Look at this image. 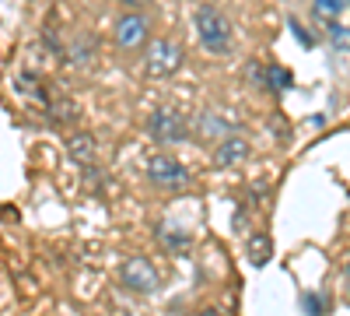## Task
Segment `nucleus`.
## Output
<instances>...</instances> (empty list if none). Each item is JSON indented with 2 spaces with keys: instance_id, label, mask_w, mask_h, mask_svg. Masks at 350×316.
Returning a JSON list of instances; mask_svg holds the SVG:
<instances>
[{
  "instance_id": "10",
  "label": "nucleus",
  "mask_w": 350,
  "mask_h": 316,
  "mask_svg": "<svg viewBox=\"0 0 350 316\" xmlns=\"http://www.w3.org/2000/svg\"><path fill=\"white\" fill-rule=\"evenodd\" d=\"M196 130H200L203 137H217V141L231 137V123H228L224 117H217V112H203V117L196 120Z\"/></svg>"
},
{
  "instance_id": "14",
  "label": "nucleus",
  "mask_w": 350,
  "mask_h": 316,
  "mask_svg": "<svg viewBox=\"0 0 350 316\" xmlns=\"http://www.w3.org/2000/svg\"><path fill=\"white\" fill-rule=\"evenodd\" d=\"M326 32L333 42H340V49H350V28H343L340 21H326Z\"/></svg>"
},
{
  "instance_id": "1",
  "label": "nucleus",
  "mask_w": 350,
  "mask_h": 316,
  "mask_svg": "<svg viewBox=\"0 0 350 316\" xmlns=\"http://www.w3.org/2000/svg\"><path fill=\"white\" fill-rule=\"evenodd\" d=\"M193 28H196L200 46L207 49V53H214V56L231 53V25H228L224 11H217L211 4H200L193 11Z\"/></svg>"
},
{
  "instance_id": "2",
  "label": "nucleus",
  "mask_w": 350,
  "mask_h": 316,
  "mask_svg": "<svg viewBox=\"0 0 350 316\" xmlns=\"http://www.w3.org/2000/svg\"><path fill=\"white\" fill-rule=\"evenodd\" d=\"M148 183H151L154 190L179 193V190H186V186H189V169H186L179 158H175V155L158 151V155H151V158H148Z\"/></svg>"
},
{
  "instance_id": "4",
  "label": "nucleus",
  "mask_w": 350,
  "mask_h": 316,
  "mask_svg": "<svg viewBox=\"0 0 350 316\" xmlns=\"http://www.w3.org/2000/svg\"><path fill=\"white\" fill-rule=\"evenodd\" d=\"M183 67V46L172 39H154L148 42V53H144V71L148 77H172Z\"/></svg>"
},
{
  "instance_id": "6",
  "label": "nucleus",
  "mask_w": 350,
  "mask_h": 316,
  "mask_svg": "<svg viewBox=\"0 0 350 316\" xmlns=\"http://www.w3.org/2000/svg\"><path fill=\"white\" fill-rule=\"evenodd\" d=\"M112 36H116V46H120V49H140V46H148L151 21L144 18L140 11H126L120 21H116Z\"/></svg>"
},
{
  "instance_id": "9",
  "label": "nucleus",
  "mask_w": 350,
  "mask_h": 316,
  "mask_svg": "<svg viewBox=\"0 0 350 316\" xmlns=\"http://www.w3.org/2000/svg\"><path fill=\"white\" fill-rule=\"evenodd\" d=\"M245 256H249L252 267H267L273 260V239L267 232H252L245 239Z\"/></svg>"
},
{
  "instance_id": "8",
  "label": "nucleus",
  "mask_w": 350,
  "mask_h": 316,
  "mask_svg": "<svg viewBox=\"0 0 350 316\" xmlns=\"http://www.w3.org/2000/svg\"><path fill=\"white\" fill-rule=\"evenodd\" d=\"M252 155V148H249V141L245 137H224V141H217V148H214V165L217 169H228V165H242L245 158Z\"/></svg>"
},
{
  "instance_id": "12",
  "label": "nucleus",
  "mask_w": 350,
  "mask_h": 316,
  "mask_svg": "<svg viewBox=\"0 0 350 316\" xmlns=\"http://www.w3.org/2000/svg\"><path fill=\"white\" fill-rule=\"evenodd\" d=\"M95 56V39L88 36V32H77L74 36V49H70V60L74 64H88Z\"/></svg>"
},
{
  "instance_id": "17",
  "label": "nucleus",
  "mask_w": 350,
  "mask_h": 316,
  "mask_svg": "<svg viewBox=\"0 0 350 316\" xmlns=\"http://www.w3.org/2000/svg\"><path fill=\"white\" fill-rule=\"evenodd\" d=\"M120 4H123V8H130V11H140L144 4H151V0H120Z\"/></svg>"
},
{
  "instance_id": "11",
  "label": "nucleus",
  "mask_w": 350,
  "mask_h": 316,
  "mask_svg": "<svg viewBox=\"0 0 350 316\" xmlns=\"http://www.w3.org/2000/svg\"><path fill=\"white\" fill-rule=\"evenodd\" d=\"M350 8V0H312V14L319 18V21H336L343 11Z\"/></svg>"
},
{
  "instance_id": "13",
  "label": "nucleus",
  "mask_w": 350,
  "mask_h": 316,
  "mask_svg": "<svg viewBox=\"0 0 350 316\" xmlns=\"http://www.w3.org/2000/svg\"><path fill=\"white\" fill-rule=\"evenodd\" d=\"M267 88L270 92H287L291 88V71L287 67H267Z\"/></svg>"
},
{
  "instance_id": "19",
  "label": "nucleus",
  "mask_w": 350,
  "mask_h": 316,
  "mask_svg": "<svg viewBox=\"0 0 350 316\" xmlns=\"http://www.w3.org/2000/svg\"><path fill=\"white\" fill-rule=\"evenodd\" d=\"M343 274H347V281H350V264H347V271H343Z\"/></svg>"
},
{
  "instance_id": "7",
  "label": "nucleus",
  "mask_w": 350,
  "mask_h": 316,
  "mask_svg": "<svg viewBox=\"0 0 350 316\" xmlns=\"http://www.w3.org/2000/svg\"><path fill=\"white\" fill-rule=\"evenodd\" d=\"M67 158L74 162V165H95V158H98V141H95V134L92 130H70L67 134Z\"/></svg>"
},
{
  "instance_id": "3",
  "label": "nucleus",
  "mask_w": 350,
  "mask_h": 316,
  "mask_svg": "<svg viewBox=\"0 0 350 316\" xmlns=\"http://www.w3.org/2000/svg\"><path fill=\"white\" fill-rule=\"evenodd\" d=\"M148 134H151V141L172 148V145L189 141V123H186V117L175 106H158L151 117H148Z\"/></svg>"
},
{
  "instance_id": "18",
  "label": "nucleus",
  "mask_w": 350,
  "mask_h": 316,
  "mask_svg": "<svg viewBox=\"0 0 350 316\" xmlns=\"http://www.w3.org/2000/svg\"><path fill=\"white\" fill-rule=\"evenodd\" d=\"M196 316H224V309H217V306H203Z\"/></svg>"
},
{
  "instance_id": "16",
  "label": "nucleus",
  "mask_w": 350,
  "mask_h": 316,
  "mask_svg": "<svg viewBox=\"0 0 350 316\" xmlns=\"http://www.w3.org/2000/svg\"><path fill=\"white\" fill-rule=\"evenodd\" d=\"M291 32H295V36H298V39H301L305 46H312V42H315V39H312V32H305V28H301V21H298V18H291Z\"/></svg>"
},
{
  "instance_id": "5",
  "label": "nucleus",
  "mask_w": 350,
  "mask_h": 316,
  "mask_svg": "<svg viewBox=\"0 0 350 316\" xmlns=\"http://www.w3.org/2000/svg\"><path fill=\"white\" fill-rule=\"evenodd\" d=\"M120 284L133 295H151L158 289V271L148 256H130L120 267Z\"/></svg>"
},
{
  "instance_id": "15",
  "label": "nucleus",
  "mask_w": 350,
  "mask_h": 316,
  "mask_svg": "<svg viewBox=\"0 0 350 316\" xmlns=\"http://www.w3.org/2000/svg\"><path fill=\"white\" fill-rule=\"evenodd\" d=\"M301 306H305V313H312V316H323V313H326V306L319 302V295H305Z\"/></svg>"
}]
</instances>
